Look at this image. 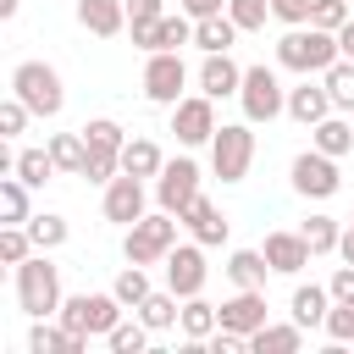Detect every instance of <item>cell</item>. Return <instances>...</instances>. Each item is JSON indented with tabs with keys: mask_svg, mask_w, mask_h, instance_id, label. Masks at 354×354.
I'll return each mask as SVG.
<instances>
[{
	"mask_svg": "<svg viewBox=\"0 0 354 354\" xmlns=\"http://www.w3.org/2000/svg\"><path fill=\"white\" fill-rule=\"evenodd\" d=\"M166 288L177 293V299H194V293H205V277H210V266H205V243L194 238V243H177L166 260Z\"/></svg>",
	"mask_w": 354,
	"mask_h": 354,
	"instance_id": "12",
	"label": "cell"
},
{
	"mask_svg": "<svg viewBox=\"0 0 354 354\" xmlns=\"http://www.w3.org/2000/svg\"><path fill=\"white\" fill-rule=\"evenodd\" d=\"M299 348H304V326L299 321H288V326L266 321L260 332H249V354H299Z\"/></svg>",
	"mask_w": 354,
	"mask_h": 354,
	"instance_id": "23",
	"label": "cell"
},
{
	"mask_svg": "<svg viewBox=\"0 0 354 354\" xmlns=\"http://www.w3.org/2000/svg\"><path fill=\"white\" fill-rule=\"evenodd\" d=\"M116 171H122V155H116V149H88V160H83V171H77V177H88V183H100V188H105Z\"/></svg>",
	"mask_w": 354,
	"mask_h": 354,
	"instance_id": "38",
	"label": "cell"
},
{
	"mask_svg": "<svg viewBox=\"0 0 354 354\" xmlns=\"http://www.w3.org/2000/svg\"><path fill=\"white\" fill-rule=\"evenodd\" d=\"M238 88H243V66H238L227 50H216V55H205V61H199V94L227 100V94H238Z\"/></svg>",
	"mask_w": 354,
	"mask_h": 354,
	"instance_id": "16",
	"label": "cell"
},
{
	"mask_svg": "<svg viewBox=\"0 0 354 354\" xmlns=\"http://www.w3.org/2000/svg\"><path fill=\"white\" fill-rule=\"evenodd\" d=\"M337 50H343V61H354V17L337 28Z\"/></svg>",
	"mask_w": 354,
	"mask_h": 354,
	"instance_id": "49",
	"label": "cell"
},
{
	"mask_svg": "<svg viewBox=\"0 0 354 354\" xmlns=\"http://www.w3.org/2000/svg\"><path fill=\"white\" fill-rule=\"evenodd\" d=\"M326 310H332V288H315V282H299L293 299H288V315L310 332V326H326Z\"/></svg>",
	"mask_w": 354,
	"mask_h": 354,
	"instance_id": "21",
	"label": "cell"
},
{
	"mask_svg": "<svg viewBox=\"0 0 354 354\" xmlns=\"http://www.w3.org/2000/svg\"><path fill=\"white\" fill-rule=\"evenodd\" d=\"M28 232H33L39 249H61L72 227H66V216H50V210H44V216H28Z\"/></svg>",
	"mask_w": 354,
	"mask_h": 354,
	"instance_id": "37",
	"label": "cell"
},
{
	"mask_svg": "<svg viewBox=\"0 0 354 354\" xmlns=\"http://www.w3.org/2000/svg\"><path fill=\"white\" fill-rule=\"evenodd\" d=\"M238 105H243V122H277L288 116V88L271 66H243V88H238Z\"/></svg>",
	"mask_w": 354,
	"mask_h": 354,
	"instance_id": "7",
	"label": "cell"
},
{
	"mask_svg": "<svg viewBox=\"0 0 354 354\" xmlns=\"http://www.w3.org/2000/svg\"><path fill=\"white\" fill-rule=\"evenodd\" d=\"M11 94H17L33 116H61V105H66L61 72H55L50 61H17V66H11Z\"/></svg>",
	"mask_w": 354,
	"mask_h": 354,
	"instance_id": "3",
	"label": "cell"
},
{
	"mask_svg": "<svg viewBox=\"0 0 354 354\" xmlns=\"http://www.w3.org/2000/svg\"><path fill=\"white\" fill-rule=\"evenodd\" d=\"M133 44L149 55V50H155V22H133Z\"/></svg>",
	"mask_w": 354,
	"mask_h": 354,
	"instance_id": "48",
	"label": "cell"
},
{
	"mask_svg": "<svg viewBox=\"0 0 354 354\" xmlns=\"http://www.w3.org/2000/svg\"><path fill=\"white\" fill-rule=\"evenodd\" d=\"M299 232H304L310 254H337V243H343V221H337V216H321V210H315Z\"/></svg>",
	"mask_w": 354,
	"mask_h": 354,
	"instance_id": "31",
	"label": "cell"
},
{
	"mask_svg": "<svg viewBox=\"0 0 354 354\" xmlns=\"http://www.w3.org/2000/svg\"><path fill=\"white\" fill-rule=\"evenodd\" d=\"M133 315H138V321H144L149 332H171V326L183 321V299H177L171 288H155V293H149V299H144V304H138Z\"/></svg>",
	"mask_w": 354,
	"mask_h": 354,
	"instance_id": "25",
	"label": "cell"
},
{
	"mask_svg": "<svg viewBox=\"0 0 354 354\" xmlns=\"http://www.w3.org/2000/svg\"><path fill=\"white\" fill-rule=\"evenodd\" d=\"M155 17H166V0H127V28L133 22H155Z\"/></svg>",
	"mask_w": 354,
	"mask_h": 354,
	"instance_id": "46",
	"label": "cell"
},
{
	"mask_svg": "<svg viewBox=\"0 0 354 354\" xmlns=\"http://www.w3.org/2000/svg\"><path fill=\"white\" fill-rule=\"evenodd\" d=\"M183 88H188V66H183V50H155V55L144 61V100L171 111V105L183 100Z\"/></svg>",
	"mask_w": 354,
	"mask_h": 354,
	"instance_id": "9",
	"label": "cell"
},
{
	"mask_svg": "<svg viewBox=\"0 0 354 354\" xmlns=\"http://www.w3.org/2000/svg\"><path fill=\"white\" fill-rule=\"evenodd\" d=\"M194 199H199V160H194V155L166 160V166H160V177H155V205H160V210H171V216H183Z\"/></svg>",
	"mask_w": 354,
	"mask_h": 354,
	"instance_id": "10",
	"label": "cell"
},
{
	"mask_svg": "<svg viewBox=\"0 0 354 354\" xmlns=\"http://www.w3.org/2000/svg\"><path fill=\"white\" fill-rule=\"evenodd\" d=\"M122 310L127 304L116 293H72V299H61V326L77 337H105L122 321Z\"/></svg>",
	"mask_w": 354,
	"mask_h": 354,
	"instance_id": "6",
	"label": "cell"
},
{
	"mask_svg": "<svg viewBox=\"0 0 354 354\" xmlns=\"http://www.w3.org/2000/svg\"><path fill=\"white\" fill-rule=\"evenodd\" d=\"M77 22L94 39H116L127 28V0H77Z\"/></svg>",
	"mask_w": 354,
	"mask_h": 354,
	"instance_id": "19",
	"label": "cell"
},
{
	"mask_svg": "<svg viewBox=\"0 0 354 354\" xmlns=\"http://www.w3.org/2000/svg\"><path fill=\"white\" fill-rule=\"evenodd\" d=\"M83 348H88V337L66 332L61 321L50 326V315H39V321L28 326V354H83Z\"/></svg>",
	"mask_w": 354,
	"mask_h": 354,
	"instance_id": "18",
	"label": "cell"
},
{
	"mask_svg": "<svg viewBox=\"0 0 354 354\" xmlns=\"http://www.w3.org/2000/svg\"><path fill=\"white\" fill-rule=\"evenodd\" d=\"M221 271L232 277V288H266V277H271V260H266V249H232Z\"/></svg>",
	"mask_w": 354,
	"mask_h": 354,
	"instance_id": "24",
	"label": "cell"
},
{
	"mask_svg": "<svg viewBox=\"0 0 354 354\" xmlns=\"http://www.w3.org/2000/svg\"><path fill=\"white\" fill-rule=\"evenodd\" d=\"M177 227H183V216H171V210L138 216V221L127 227V238H122V254H127L133 266H155V260H166V254L177 249Z\"/></svg>",
	"mask_w": 354,
	"mask_h": 354,
	"instance_id": "4",
	"label": "cell"
},
{
	"mask_svg": "<svg viewBox=\"0 0 354 354\" xmlns=\"http://www.w3.org/2000/svg\"><path fill=\"white\" fill-rule=\"evenodd\" d=\"M0 216H6V227H28V183L17 177V171H6L0 177Z\"/></svg>",
	"mask_w": 354,
	"mask_h": 354,
	"instance_id": "30",
	"label": "cell"
},
{
	"mask_svg": "<svg viewBox=\"0 0 354 354\" xmlns=\"http://www.w3.org/2000/svg\"><path fill=\"white\" fill-rule=\"evenodd\" d=\"M266 260H271V271L277 277H299L315 254H310V243H304V232H266Z\"/></svg>",
	"mask_w": 354,
	"mask_h": 354,
	"instance_id": "14",
	"label": "cell"
},
{
	"mask_svg": "<svg viewBox=\"0 0 354 354\" xmlns=\"http://www.w3.org/2000/svg\"><path fill=\"white\" fill-rule=\"evenodd\" d=\"M348 6H354V0H315V6H310V22H315V28H326V33H337V28L354 17Z\"/></svg>",
	"mask_w": 354,
	"mask_h": 354,
	"instance_id": "41",
	"label": "cell"
},
{
	"mask_svg": "<svg viewBox=\"0 0 354 354\" xmlns=\"http://www.w3.org/2000/svg\"><path fill=\"white\" fill-rule=\"evenodd\" d=\"M254 122H221L216 138H210V171L221 183H243L249 166H254Z\"/></svg>",
	"mask_w": 354,
	"mask_h": 354,
	"instance_id": "5",
	"label": "cell"
},
{
	"mask_svg": "<svg viewBox=\"0 0 354 354\" xmlns=\"http://www.w3.org/2000/svg\"><path fill=\"white\" fill-rule=\"evenodd\" d=\"M160 166H166V155H160V144L155 138H127L122 144V171H133V177H160Z\"/></svg>",
	"mask_w": 354,
	"mask_h": 354,
	"instance_id": "28",
	"label": "cell"
},
{
	"mask_svg": "<svg viewBox=\"0 0 354 354\" xmlns=\"http://www.w3.org/2000/svg\"><path fill=\"white\" fill-rule=\"evenodd\" d=\"M310 6L315 0H271V17L288 22V28H299V22H310Z\"/></svg>",
	"mask_w": 354,
	"mask_h": 354,
	"instance_id": "44",
	"label": "cell"
},
{
	"mask_svg": "<svg viewBox=\"0 0 354 354\" xmlns=\"http://www.w3.org/2000/svg\"><path fill=\"white\" fill-rule=\"evenodd\" d=\"M326 337H332V343H354V304H337V299H332V310H326Z\"/></svg>",
	"mask_w": 354,
	"mask_h": 354,
	"instance_id": "42",
	"label": "cell"
},
{
	"mask_svg": "<svg viewBox=\"0 0 354 354\" xmlns=\"http://www.w3.org/2000/svg\"><path fill=\"white\" fill-rule=\"evenodd\" d=\"M321 83H326V94H332V111H343V116H354V61H332L326 72H321Z\"/></svg>",
	"mask_w": 354,
	"mask_h": 354,
	"instance_id": "29",
	"label": "cell"
},
{
	"mask_svg": "<svg viewBox=\"0 0 354 354\" xmlns=\"http://www.w3.org/2000/svg\"><path fill=\"white\" fill-rule=\"evenodd\" d=\"M310 144H315V149H326V155H337V160H343V155H348V149H354V122H348V116H343V111H332V116H321V122H315V127H310Z\"/></svg>",
	"mask_w": 354,
	"mask_h": 354,
	"instance_id": "26",
	"label": "cell"
},
{
	"mask_svg": "<svg viewBox=\"0 0 354 354\" xmlns=\"http://www.w3.org/2000/svg\"><path fill=\"white\" fill-rule=\"evenodd\" d=\"M337 55H343V50H337V33H326V28H315V22H299V28H288V33L277 39V66H288V72H299V77L326 72Z\"/></svg>",
	"mask_w": 354,
	"mask_h": 354,
	"instance_id": "2",
	"label": "cell"
},
{
	"mask_svg": "<svg viewBox=\"0 0 354 354\" xmlns=\"http://www.w3.org/2000/svg\"><path fill=\"white\" fill-rule=\"evenodd\" d=\"M61 266L50 260V249H33L22 266H17V304H22V315L28 321H39V315H61Z\"/></svg>",
	"mask_w": 354,
	"mask_h": 354,
	"instance_id": "1",
	"label": "cell"
},
{
	"mask_svg": "<svg viewBox=\"0 0 354 354\" xmlns=\"http://www.w3.org/2000/svg\"><path fill=\"white\" fill-rule=\"evenodd\" d=\"M326 288H332V299H337V304H354V266L343 260V266L332 271V282H326Z\"/></svg>",
	"mask_w": 354,
	"mask_h": 354,
	"instance_id": "45",
	"label": "cell"
},
{
	"mask_svg": "<svg viewBox=\"0 0 354 354\" xmlns=\"http://www.w3.org/2000/svg\"><path fill=\"white\" fill-rule=\"evenodd\" d=\"M227 17H232L243 33H254V28H266V17H271V0H227Z\"/></svg>",
	"mask_w": 354,
	"mask_h": 354,
	"instance_id": "40",
	"label": "cell"
},
{
	"mask_svg": "<svg viewBox=\"0 0 354 354\" xmlns=\"http://www.w3.org/2000/svg\"><path fill=\"white\" fill-rule=\"evenodd\" d=\"M177 6H183L194 22H199V17H216V11H227V0H177Z\"/></svg>",
	"mask_w": 354,
	"mask_h": 354,
	"instance_id": "47",
	"label": "cell"
},
{
	"mask_svg": "<svg viewBox=\"0 0 354 354\" xmlns=\"http://www.w3.org/2000/svg\"><path fill=\"white\" fill-rule=\"evenodd\" d=\"M144 205H149V194H144V177H133V171H116V177L105 183V199H100L105 221H116V227H133L138 216H149Z\"/></svg>",
	"mask_w": 354,
	"mask_h": 354,
	"instance_id": "13",
	"label": "cell"
},
{
	"mask_svg": "<svg viewBox=\"0 0 354 354\" xmlns=\"http://www.w3.org/2000/svg\"><path fill=\"white\" fill-rule=\"evenodd\" d=\"M243 28L227 17V11H216V17H199L194 22V44L205 50V55H216V50H232V39H238Z\"/></svg>",
	"mask_w": 354,
	"mask_h": 354,
	"instance_id": "27",
	"label": "cell"
},
{
	"mask_svg": "<svg viewBox=\"0 0 354 354\" xmlns=\"http://www.w3.org/2000/svg\"><path fill=\"white\" fill-rule=\"evenodd\" d=\"M111 293H116V299H122L127 310H138V304H144V299L155 293V282H149V271H144V266H133V260H127V266L116 271V282H111Z\"/></svg>",
	"mask_w": 354,
	"mask_h": 354,
	"instance_id": "32",
	"label": "cell"
},
{
	"mask_svg": "<svg viewBox=\"0 0 354 354\" xmlns=\"http://www.w3.org/2000/svg\"><path fill=\"white\" fill-rule=\"evenodd\" d=\"M105 343H111V354H144L149 348V326L133 315V321H116L111 332H105Z\"/></svg>",
	"mask_w": 354,
	"mask_h": 354,
	"instance_id": "35",
	"label": "cell"
},
{
	"mask_svg": "<svg viewBox=\"0 0 354 354\" xmlns=\"http://www.w3.org/2000/svg\"><path fill=\"white\" fill-rule=\"evenodd\" d=\"M337 254H343V260L354 266V227H343V243H337Z\"/></svg>",
	"mask_w": 354,
	"mask_h": 354,
	"instance_id": "50",
	"label": "cell"
},
{
	"mask_svg": "<svg viewBox=\"0 0 354 354\" xmlns=\"http://www.w3.org/2000/svg\"><path fill=\"white\" fill-rule=\"evenodd\" d=\"M33 249H39V243H33L28 227H6V232H0V260H6V266H22Z\"/></svg>",
	"mask_w": 354,
	"mask_h": 354,
	"instance_id": "39",
	"label": "cell"
},
{
	"mask_svg": "<svg viewBox=\"0 0 354 354\" xmlns=\"http://www.w3.org/2000/svg\"><path fill=\"white\" fill-rule=\"evenodd\" d=\"M221 326L227 332H260L266 326V288H238L227 304H221Z\"/></svg>",
	"mask_w": 354,
	"mask_h": 354,
	"instance_id": "15",
	"label": "cell"
},
{
	"mask_svg": "<svg viewBox=\"0 0 354 354\" xmlns=\"http://www.w3.org/2000/svg\"><path fill=\"white\" fill-rule=\"evenodd\" d=\"M50 155H55V166H61V171H72V177H77V171H83V160H88V138H83V127H77V133H55V138H50Z\"/></svg>",
	"mask_w": 354,
	"mask_h": 354,
	"instance_id": "34",
	"label": "cell"
},
{
	"mask_svg": "<svg viewBox=\"0 0 354 354\" xmlns=\"http://www.w3.org/2000/svg\"><path fill=\"white\" fill-rule=\"evenodd\" d=\"M288 116L299 122V127H315L321 116H332V94H326V83H299V88H288Z\"/></svg>",
	"mask_w": 354,
	"mask_h": 354,
	"instance_id": "20",
	"label": "cell"
},
{
	"mask_svg": "<svg viewBox=\"0 0 354 354\" xmlns=\"http://www.w3.org/2000/svg\"><path fill=\"white\" fill-rule=\"evenodd\" d=\"M17 6H22V0H0V17H17Z\"/></svg>",
	"mask_w": 354,
	"mask_h": 354,
	"instance_id": "51",
	"label": "cell"
},
{
	"mask_svg": "<svg viewBox=\"0 0 354 354\" xmlns=\"http://www.w3.org/2000/svg\"><path fill=\"white\" fill-rule=\"evenodd\" d=\"M348 227H354V216H348Z\"/></svg>",
	"mask_w": 354,
	"mask_h": 354,
	"instance_id": "52",
	"label": "cell"
},
{
	"mask_svg": "<svg viewBox=\"0 0 354 354\" xmlns=\"http://www.w3.org/2000/svg\"><path fill=\"white\" fill-rule=\"evenodd\" d=\"M216 100L210 94H183L177 105H171V133H177V144H210L216 138Z\"/></svg>",
	"mask_w": 354,
	"mask_h": 354,
	"instance_id": "11",
	"label": "cell"
},
{
	"mask_svg": "<svg viewBox=\"0 0 354 354\" xmlns=\"http://www.w3.org/2000/svg\"><path fill=\"white\" fill-rule=\"evenodd\" d=\"M55 171H61V166H55L50 144H44V149H17V177H22L28 188H44V183H50Z\"/></svg>",
	"mask_w": 354,
	"mask_h": 354,
	"instance_id": "33",
	"label": "cell"
},
{
	"mask_svg": "<svg viewBox=\"0 0 354 354\" xmlns=\"http://www.w3.org/2000/svg\"><path fill=\"white\" fill-rule=\"evenodd\" d=\"M28 116H33V111H28V105H22L17 94H11V100L0 105V138H17V133L28 127Z\"/></svg>",
	"mask_w": 354,
	"mask_h": 354,
	"instance_id": "43",
	"label": "cell"
},
{
	"mask_svg": "<svg viewBox=\"0 0 354 354\" xmlns=\"http://www.w3.org/2000/svg\"><path fill=\"white\" fill-rule=\"evenodd\" d=\"M183 227H188L205 249H216V243H227V227H232V221L221 216V205H216V199H205V194H199V199L183 210Z\"/></svg>",
	"mask_w": 354,
	"mask_h": 354,
	"instance_id": "17",
	"label": "cell"
},
{
	"mask_svg": "<svg viewBox=\"0 0 354 354\" xmlns=\"http://www.w3.org/2000/svg\"><path fill=\"white\" fill-rule=\"evenodd\" d=\"M83 138H88V149H116V155H122L127 127H122V122H111V116H94V122H83Z\"/></svg>",
	"mask_w": 354,
	"mask_h": 354,
	"instance_id": "36",
	"label": "cell"
},
{
	"mask_svg": "<svg viewBox=\"0 0 354 354\" xmlns=\"http://www.w3.org/2000/svg\"><path fill=\"white\" fill-rule=\"evenodd\" d=\"M288 177H293V194H304V199H332V194L343 188L337 155H326V149H315V144H310L304 155H293Z\"/></svg>",
	"mask_w": 354,
	"mask_h": 354,
	"instance_id": "8",
	"label": "cell"
},
{
	"mask_svg": "<svg viewBox=\"0 0 354 354\" xmlns=\"http://www.w3.org/2000/svg\"><path fill=\"white\" fill-rule=\"evenodd\" d=\"M183 337L188 343H210V332L221 326V304H210L205 293H194V299H183Z\"/></svg>",
	"mask_w": 354,
	"mask_h": 354,
	"instance_id": "22",
	"label": "cell"
}]
</instances>
